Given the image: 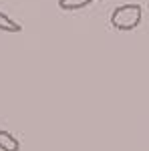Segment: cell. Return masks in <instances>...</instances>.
Wrapping results in <instances>:
<instances>
[{
  "mask_svg": "<svg viewBox=\"0 0 149 151\" xmlns=\"http://www.w3.org/2000/svg\"><path fill=\"white\" fill-rule=\"evenodd\" d=\"M0 30L2 32H20L22 26L16 22V20H12L8 14H4V12L0 10Z\"/></svg>",
  "mask_w": 149,
  "mask_h": 151,
  "instance_id": "4",
  "label": "cell"
},
{
  "mask_svg": "<svg viewBox=\"0 0 149 151\" xmlns=\"http://www.w3.org/2000/svg\"><path fill=\"white\" fill-rule=\"evenodd\" d=\"M143 18V8L141 4H123V6H117L111 14V24L113 28L121 30V32H129V30H135Z\"/></svg>",
  "mask_w": 149,
  "mask_h": 151,
  "instance_id": "1",
  "label": "cell"
},
{
  "mask_svg": "<svg viewBox=\"0 0 149 151\" xmlns=\"http://www.w3.org/2000/svg\"><path fill=\"white\" fill-rule=\"evenodd\" d=\"M0 151H20V141L10 131L0 129Z\"/></svg>",
  "mask_w": 149,
  "mask_h": 151,
  "instance_id": "2",
  "label": "cell"
},
{
  "mask_svg": "<svg viewBox=\"0 0 149 151\" xmlns=\"http://www.w3.org/2000/svg\"><path fill=\"white\" fill-rule=\"evenodd\" d=\"M95 0H58V8L67 12H75V10H81V8H87Z\"/></svg>",
  "mask_w": 149,
  "mask_h": 151,
  "instance_id": "3",
  "label": "cell"
}]
</instances>
